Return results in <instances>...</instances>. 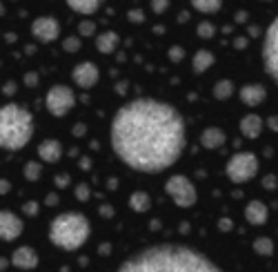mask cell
Listing matches in <instances>:
<instances>
[{"label": "cell", "instance_id": "obj_47", "mask_svg": "<svg viewBox=\"0 0 278 272\" xmlns=\"http://www.w3.org/2000/svg\"><path fill=\"white\" fill-rule=\"evenodd\" d=\"M116 89H118V94H125L127 92V83H118L116 85Z\"/></svg>", "mask_w": 278, "mask_h": 272}, {"label": "cell", "instance_id": "obj_45", "mask_svg": "<svg viewBox=\"0 0 278 272\" xmlns=\"http://www.w3.org/2000/svg\"><path fill=\"white\" fill-rule=\"evenodd\" d=\"M80 167H82V170H89V167H91V161L87 159V156H82V159H80Z\"/></svg>", "mask_w": 278, "mask_h": 272}, {"label": "cell", "instance_id": "obj_12", "mask_svg": "<svg viewBox=\"0 0 278 272\" xmlns=\"http://www.w3.org/2000/svg\"><path fill=\"white\" fill-rule=\"evenodd\" d=\"M11 266H16L18 270H34L38 266V254H36L34 248L23 245V248H18L11 254Z\"/></svg>", "mask_w": 278, "mask_h": 272}, {"label": "cell", "instance_id": "obj_17", "mask_svg": "<svg viewBox=\"0 0 278 272\" xmlns=\"http://www.w3.org/2000/svg\"><path fill=\"white\" fill-rule=\"evenodd\" d=\"M225 141H227V136L221 127H207L201 134V145L207 147V150H216V147L225 145Z\"/></svg>", "mask_w": 278, "mask_h": 272}, {"label": "cell", "instance_id": "obj_22", "mask_svg": "<svg viewBox=\"0 0 278 272\" xmlns=\"http://www.w3.org/2000/svg\"><path fill=\"white\" fill-rule=\"evenodd\" d=\"M192 7L201 14H216L223 7V0H192Z\"/></svg>", "mask_w": 278, "mask_h": 272}, {"label": "cell", "instance_id": "obj_25", "mask_svg": "<svg viewBox=\"0 0 278 272\" xmlns=\"http://www.w3.org/2000/svg\"><path fill=\"white\" fill-rule=\"evenodd\" d=\"M40 174H43V167H40L38 161H29L25 165V179L27 181H38Z\"/></svg>", "mask_w": 278, "mask_h": 272}, {"label": "cell", "instance_id": "obj_4", "mask_svg": "<svg viewBox=\"0 0 278 272\" xmlns=\"http://www.w3.org/2000/svg\"><path fill=\"white\" fill-rule=\"evenodd\" d=\"M89 219L80 212H63L49 225V239L56 248L74 252L82 248V243L89 239Z\"/></svg>", "mask_w": 278, "mask_h": 272}, {"label": "cell", "instance_id": "obj_1", "mask_svg": "<svg viewBox=\"0 0 278 272\" xmlns=\"http://www.w3.org/2000/svg\"><path fill=\"white\" fill-rule=\"evenodd\" d=\"M185 121L169 103L136 98L111 121V147L136 172L156 174L172 167L185 150Z\"/></svg>", "mask_w": 278, "mask_h": 272}, {"label": "cell", "instance_id": "obj_28", "mask_svg": "<svg viewBox=\"0 0 278 272\" xmlns=\"http://www.w3.org/2000/svg\"><path fill=\"white\" fill-rule=\"evenodd\" d=\"M182 58H185V49H182L180 45L169 47V60H172V63H180Z\"/></svg>", "mask_w": 278, "mask_h": 272}, {"label": "cell", "instance_id": "obj_8", "mask_svg": "<svg viewBox=\"0 0 278 272\" xmlns=\"http://www.w3.org/2000/svg\"><path fill=\"white\" fill-rule=\"evenodd\" d=\"M278 20H272V25L267 27L265 31V38H263V67H265V74L272 76L274 81L278 78Z\"/></svg>", "mask_w": 278, "mask_h": 272}, {"label": "cell", "instance_id": "obj_46", "mask_svg": "<svg viewBox=\"0 0 278 272\" xmlns=\"http://www.w3.org/2000/svg\"><path fill=\"white\" fill-rule=\"evenodd\" d=\"M236 20H238V23H245V20H247V14H245V11H238V14H236Z\"/></svg>", "mask_w": 278, "mask_h": 272}, {"label": "cell", "instance_id": "obj_31", "mask_svg": "<svg viewBox=\"0 0 278 272\" xmlns=\"http://www.w3.org/2000/svg\"><path fill=\"white\" fill-rule=\"evenodd\" d=\"M169 7V0H152V9L153 14H165Z\"/></svg>", "mask_w": 278, "mask_h": 272}, {"label": "cell", "instance_id": "obj_18", "mask_svg": "<svg viewBox=\"0 0 278 272\" xmlns=\"http://www.w3.org/2000/svg\"><path fill=\"white\" fill-rule=\"evenodd\" d=\"M120 45V36L116 34V31H105V34H101L96 38V47L101 54H111L116 52V47Z\"/></svg>", "mask_w": 278, "mask_h": 272}, {"label": "cell", "instance_id": "obj_35", "mask_svg": "<svg viewBox=\"0 0 278 272\" xmlns=\"http://www.w3.org/2000/svg\"><path fill=\"white\" fill-rule=\"evenodd\" d=\"M276 185H278V181H276V176H274V174H267L263 179V188L269 190V192H272V190H276Z\"/></svg>", "mask_w": 278, "mask_h": 272}, {"label": "cell", "instance_id": "obj_48", "mask_svg": "<svg viewBox=\"0 0 278 272\" xmlns=\"http://www.w3.org/2000/svg\"><path fill=\"white\" fill-rule=\"evenodd\" d=\"M107 188H109V190L118 188V181H116V179H109V181H107Z\"/></svg>", "mask_w": 278, "mask_h": 272}, {"label": "cell", "instance_id": "obj_11", "mask_svg": "<svg viewBox=\"0 0 278 272\" xmlns=\"http://www.w3.org/2000/svg\"><path fill=\"white\" fill-rule=\"evenodd\" d=\"M72 78H74V83H76L80 89H91L94 85L98 83L101 72H98V67L94 63L85 60V63H80V65H76V67H74Z\"/></svg>", "mask_w": 278, "mask_h": 272}, {"label": "cell", "instance_id": "obj_49", "mask_svg": "<svg viewBox=\"0 0 278 272\" xmlns=\"http://www.w3.org/2000/svg\"><path fill=\"white\" fill-rule=\"evenodd\" d=\"M267 125L272 127V130H278V123H276V118H274V116H272V118H269V121H267Z\"/></svg>", "mask_w": 278, "mask_h": 272}, {"label": "cell", "instance_id": "obj_50", "mask_svg": "<svg viewBox=\"0 0 278 272\" xmlns=\"http://www.w3.org/2000/svg\"><path fill=\"white\" fill-rule=\"evenodd\" d=\"M178 20H180V23H187V20H189V14H187V11H182V14L178 16Z\"/></svg>", "mask_w": 278, "mask_h": 272}, {"label": "cell", "instance_id": "obj_20", "mask_svg": "<svg viewBox=\"0 0 278 272\" xmlns=\"http://www.w3.org/2000/svg\"><path fill=\"white\" fill-rule=\"evenodd\" d=\"M67 5L78 14L91 16L94 11H98V7L102 5V0H67Z\"/></svg>", "mask_w": 278, "mask_h": 272}, {"label": "cell", "instance_id": "obj_41", "mask_svg": "<svg viewBox=\"0 0 278 272\" xmlns=\"http://www.w3.org/2000/svg\"><path fill=\"white\" fill-rule=\"evenodd\" d=\"M85 132H87V127L82 125V123H78V125L74 127V136H82V134H85Z\"/></svg>", "mask_w": 278, "mask_h": 272}, {"label": "cell", "instance_id": "obj_40", "mask_svg": "<svg viewBox=\"0 0 278 272\" xmlns=\"http://www.w3.org/2000/svg\"><path fill=\"white\" fill-rule=\"evenodd\" d=\"M9 190H11V183H9V181H0V194H7Z\"/></svg>", "mask_w": 278, "mask_h": 272}, {"label": "cell", "instance_id": "obj_43", "mask_svg": "<svg viewBox=\"0 0 278 272\" xmlns=\"http://www.w3.org/2000/svg\"><path fill=\"white\" fill-rule=\"evenodd\" d=\"M234 45H236V49H245L247 47V38H236Z\"/></svg>", "mask_w": 278, "mask_h": 272}, {"label": "cell", "instance_id": "obj_21", "mask_svg": "<svg viewBox=\"0 0 278 272\" xmlns=\"http://www.w3.org/2000/svg\"><path fill=\"white\" fill-rule=\"evenodd\" d=\"M129 205L134 212H147V210L152 208V196H149L147 192H134V194L129 196Z\"/></svg>", "mask_w": 278, "mask_h": 272}, {"label": "cell", "instance_id": "obj_10", "mask_svg": "<svg viewBox=\"0 0 278 272\" xmlns=\"http://www.w3.org/2000/svg\"><path fill=\"white\" fill-rule=\"evenodd\" d=\"M23 219L9 210H0V241H14L23 234Z\"/></svg>", "mask_w": 278, "mask_h": 272}, {"label": "cell", "instance_id": "obj_33", "mask_svg": "<svg viewBox=\"0 0 278 272\" xmlns=\"http://www.w3.org/2000/svg\"><path fill=\"white\" fill-rule=\"evenodd\" d=\"M25 85H27V87H36V85H38V81H40V76L36 72H29V74H25Z\"/></svg>", "mask_w": 278, "mask_h": 272}, {"label": "cell", "instance_id": "obj_9", "mask_svg": "<svg viewBox=\"0 0 278 272\" xmlns=\"http://www.w3.org/2000/svg\"><path fill=\"white\" fill-rule=\"evenodd\" d=\"M31 34L40 43H53L58 38V34H60V25L51 16H40V18H36L31 23Z\"/></svg>", "mask_w": 278, "mask_h": 272}, {"label": "cell", "instance_id": "obj_2", "mask_svg": "<svg viewBox=\"0 0 278 272\" xmlns=\"http://www.w3.org/2000/svg\"><path fill=\"white\" fill-rule=\"evenodd\" d=\"M116 272H223L209 257L202 252L178 245V243H163L152 245L140 252L131 254Z\"/></svg>", "mask_w": 278, "mask_h": 272}, {"label": "cell", "instance_id": "obj_42", "mask_svg": "<svg viewBox=\"0 0 278 272\" xmlns=\"http://www.w3.org/2000/svg\"><path fill=\"white\" fill-rule=\"evenodd\" d=\"M5 94H7V96H14V94H16V83H7L5 85Z\"/></svg>", "mask_w": 278, "mask_h": 272}, {"label": "cell", "instance_id": "obj_38", "mask_svg": "<svg viewBox=\"0 0 278 272\" xmlns=\"http://www.w3.org/2000/svg\"><path fill=\"white\" fill-rule=\"evenodd\" d=\"M231 225H234V223H231V221L227 219V217H225V219H221V221H218V230H223V232H229V230H231Z\"/></svg>", "mask_w": 278, "mask_h": 272}, {"label": "cell", "instance_id": "obj_37", "mask_svg": "<svg viewBox=\"0 0 278 272\" xmlns=\"http://www.w3.org/2000/svg\"><path fill=\"white\" fill-rule=\"evenodd\" d=\"M101 217H105V219L114 217V208H111V205H107V203H102L101 205Z\"/></svg>", "mask_w": 278, "mask_h": 272}, {"label": "cell", "instance_id": "obj_16", "mask_svg": "<svg viewBox=\"0 0 278 272\" xmlns=\"http://www.w3.org/2000/svg\"><path fill=\"white\" fill-rule=\"evenodd\" d=\"M240 132L245 138H258L263 132V118L258 114H247L240 118Z\"/></svg>", "mask_w": 278, "mask_h": 272}, {"label": "cell", "instance_id": "obj_24", "mask_svg": "<svg viewBox=\"0 0 278 272\" xmlns=\"http://www.w3.org/2000/svg\"><path fill=\"white\" fill-rule=\"evenodd\" d=\"M234 94V85H231V81H218V83L214 85V96L218 98V101H227V98Z\"/></svg>", "mask_w": 278, "mask_h": 272}, {"label": "cell", "instance_id": "obj_34", "mask_svg": "<svg viewBox=\"0 0 278 272\" xmlns=\"http://www.w3.org/2000/svg\"><path fill=\"white\" fill-rule=\"evenodd\" d=\"M127 18H129V23H143L145 14L140 9H129V11H127Z\"/></svg>", "mask_w": 278, "mask_h": 272}, {"label": "cell", "instance_id": "obj_39", "mask_svg": "<svg viewBox=\"0 0 278 272\" xmlns=\"http://www.w3.org/2000/svg\"><path fill=\"white\" fill-rule=\"evenodd\" d=\"M247 34H250V38H256V36H260L258 25H250V29H247Z\"/></svg>", "mask_w": 278, "mask_h": 272}, {"label": "cell", "instance_id": "obj_19", "mask_svg": "<svg viewBox=\"0 0 278 272\" xmlns=\"http://www.w3.org/2000/svg\"><path fill=\"white\" fill-rule=\"evenodd\" d=\"M214 65V54L207 52V49H198L196 54H194V60H192V67L196 74H202L207 72V69Z\"/></svg>", "mask_w": 278, "mask_h": 272}, {"label": "cell", "instance_id": "obj_6", "mask_svg": "<svg viewBox=\"0 0 278 272\" xmlns=\"http://www.w3.org/2000/svg\"><path fill=\"white\" fill-rule=\"evenodd\" d=\"M165 192L172 196V201L178 208H192L196 203V188L194 183L182 174L169 176V181L165 183Z\"/></svg>", "mask_w": 278, "mask_h": 272}, {"label": "cell", "instance_id": "obj_52", "mask_svg": "<svg viewBox=\"0 0 278 272\" xmlns=\"http://www.w3.org/2000/svg\"><path fill=\"white\" fill-rule=\"evenodd\" d=\"M0 14H2V2H0Z\"/></svg>", "mask_w": 278, "mask_h": 272}, {"label": "cell", "instance_id": "obj_29", "mask_svg": "<svg viewBox=\"0 0 278 272\" xmlns=\"http://www.w3.org/2000/svg\"><path fill=\"white\" fill-rule=\"evenodd\" d=\"M63 47H65V52H69V54L78 52V49H80V38H76V36H69V38H65Z\"/></svg>", "mask_w": 278, "mask_h": 272}, {"label": "cell", "instance_id": "obj_13", "mask_svg": "<svg viewBox=\"0 0 278 272\" xmlns=\"http://www.w3.org/2000/svg\"><path fill=\"white\" fill-rule=\"evenodd\" d=\"M238 96H240V101H243L247 107H256V105H260V103L267 98V92H265L263 85L250 83V85H243V87H240Z\"/></svg>", "mask_w": 278, "mask_h": 272}, {"label": "cell", "instance_id": "obj_30", "mask_svg": "<svg viewBox=\"0 0 278 272\" xmlns=\"http://www.w3.org/2000/svg\"><path fill=\"white\" fill-rule=\"evenodd\" d=\"M89 196H91V192H89V185H85V183H80V185H76V199L78 201H89Z\"/></svg>", "mask_w": 278, "mask_h": 272}, {"label": "cell", "instance_id": "obj_15", "mask_svg": "<svg viewBox=\"0 0 278 272\" xmlns=\"http://www.w3.org/2000/svg\"><path fill=\"white\" fill-rule=\"evenodd\" d=\"M269 212H267V205L263 201H250L247 208H245V219L250 225H263L267 221Z\"/></svg>", "mask_w": 278, "mask_h": 272}, {"label": "cell", "instance_id": "obj_5", "mask_svg": "<svg viewBox=\"0 0 278 272\" xmlns=\"http://www.w3.org/2000/svg\"><path fill=\"white\" fill-rule=\"evenodd\" d=\"M227 179L231 183H247L250 179H254L256 172H258V159L252 152H240V154H234L229 161H227Z\"/></svg>", "mask_w": 278, "mask_h": 272}, {"label": "cell", "instance_id": "obj_14", "mask_svg": "<svg viewBox=\"0 0 278 272\" xmlns=\"http://www.w3.org/2000/svg\"><path fill=\"white\" fill-rule=\"evenodd\" d=\"M38 154H40V161H45V163H58L63 159V145L56 138H47V141L40 143Z\"/></svg>", "mask_w": 278, "mask_h": 272}, {"label": "cell", "instance_id": "obj_51", "mask_svg": "<svg viewBox=\"0 0 278 272\" xmlns=\"http://www.w3.org/2000/svg\"><path fill=\"white\" fill-rule=\"evenodd\" d=\"M2 268H7V261L2 257H0V270H2Z\"/></svg>", "mask_w": 278, "mask_h": 272}, {"label": "cell", "instance_id": "obj_44", "mask_svg": "<svg viewBox=\"0 0 278 272\" xmlns=\"http://www.w3.org/2000/svg\"><path fill=\"white\" fill-rule=\"evenodd\" d=\"M45 203H47V205H56L58 203V194H56V192H51V194L47 196V201H45Z\"/></svg>", "mask_w": 278, "mask_h": 272}, {"label": "cell", "instance_id": "obj_36", "mask_svg": "<svg viewBox=\"0 0 278 272\" xmlns=\"http://www.w3.org/2000/svg\"><path fill=\"white\" fill-rule=\"evenodd\" d=\"M56 185H58L60 190L67 188V185H69V176H67V174H58V176H56Z\"/></svg>", "mask_w": 278, "mask_h": 272}, {"label": "cell", "instance_id": "obj_26", "mask_svg": "<svg viewBox=\"0 0 278 272\" xmlns=\"http://www.w3.org/2000/svg\"><path fill=\"white\" fill-rule=\"evenodd\" d=\"M196 31H198V36H201V38H205V40H209L211 36L216 34V27L211 23H201L196 27Z\"/></svg>", "mask_w": 278, "mask_h": 272}, {"label": "cell", "instance_id": "obj_23", "mask_svg": "<svg viewBox=\"0 0 278 272\" xmlns=\"http://www.w3.org/2000/svg\"><path fill=\"white\" fill-rule=\"evenodd\" d=\"M254 252L260 257H272L274 254V241L269 237H258L254 241Z\"/></svg>", "mask_w": 278, "mask_h": 272}, {"label": "cell", "instance_id": "obj_27", "mask_svg": "<svg viewBox=\"0 0 278 272\" xmlns=\"http://www.w3.org/2000/svg\"><path fill=\"white\" fill-rule=\"evenodd\" d=\"M78 31H80V36H94L96 23H94V20H82V23L78 25Z\"/></svg>", "mask_w": 278, "mask_h": 272}, {"label": "cell", "instance_id": "obj_32", "mask_svg": "<svg viewBox=\"0 0 278 272\" xmlns=\"http://www.w3.org/2000/svg\"><path fill=\"white\" fill-rule=\"evenodd\" d=\"M23 212L27 214V217H36V214H38V203H36V201H27V203L23 205Z\"/></svg>", "mask_w": 278, "mask_h": 272}, {"label": "cell", "instance_id": "obj_3", "mask_svg": "<svg viewBox=\"0 0 278 272\" xmlns=\"http://www.w3.org/2000/svg\"><path fill=\"white\" fill-rule=\"evenodd\" d=\"M34 136V118L25 107L9 103L0 107V147L20 150Z\"/></svg>", "mask_w": 278, "mask_h": 272}, {"label": "cell", "instance_id": "obj_7", "mask_svg": "<svg viewBox=\"0 0 278 272\" xmlns=\"http://www.w3.org/2000/svg\"><path fill=\"white\" fill-rule=\"evenodd\" d=\"M45 105H47L51 116L60 118L65 114H69V109L76 105V96H74V92L67 85H53L47 92V96H45Z\"/></svg>", "mask_w": 278, "mask_h": 272}]
</instances>
